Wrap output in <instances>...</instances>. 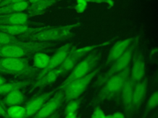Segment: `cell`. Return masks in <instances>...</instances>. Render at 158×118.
Here are the masks:
<instances>
[{"label": "cell", "mask_w": 158, "mask_h": 118, "mask_svg": "<svg viewBox=\"0 0 158 118\" xmlns=\"http://www.w3.org/2000/svg\"><path fill=\"white\" fill-rule=\"evenodd\" d=\"M40 69L30 65L25 58L0 57V75H11L32 79L36 77Z\"/></svg>", "instance_id": "obj_1"}, {"label": "cell", "mask_w": 158, "mask_h": 118, "mask_svg": "<svg viewBox=\"0 0 158 118\" xmlns=\"http://www.w3.org/2000/svg\"><path fill=\"white\" fill-rule=\"evenodd\" d=\"M112 118H125V116L121 112H115L112 114Z\"/></svg>", "instance_id": "obj_33"}, {"label": "cell", "mask_w": 158, "mask_h": 118, "mask_svg": "<svg viewBox=\"0 0 158 118\" xmlns=\"http://www.w3.org/2000/svg\"><path fill=\"white\" fill-rule=\"evenodd\" d=\"M30 3L28 1L9 3L0 7V15L11 13L22 12L27 10Z\"/></svg>", "instance_id": "obj_22"}, {"label": "cell", "mask_w": 158, "mask_h": 118, "mask_svg": "<svg viewBox=\"0 0 158 118\" xmlns=\"http://www.w3.org/2000/svg\"><path fill=\"white\" fill-rule=\"evenodd\" d=\"M141 37V34H137L135 36L134 40L130 45L127 50L117 60H115L110 66V69L104 74H101L94 84L95 87H100L111 76L122 71L130 65L132 59V56L135 50Z\"/></svg>", "instance_id": "obj_4"}, {"label": "cell", "mask_w": 158, "mask_h": 118, "mask_svg": "<svg viewBox=\"0 0 158 118\" xmlns=\"http://www.w3.org/2000/svg\"><path fill=\"white\" fill-rule=\"evenodd\" d=\"M98 49L92 51L84 59L79 61L73 68L72 72L67 79L57 89H63L70 82L82 77L94 70V68L98 65L102 56V52Z\"/></svg>", "instance_id": "obj_5"}, {"label": "cell", "mask_w": 158, "mask_h": 118, "mask_svg": "<svg viewBox=\"0 0 158 118\" xmlns=\"http://www.w3.org/2000/svg\"><path fill=\"white\" fill-rule=\"evenodd\" d=\"M50 57L48 55L42 52L35 53L33 57V66L38 69L46 68L49 64Z\"/></svg>", "instance_id": "obj_23"}, {"label": "cell", "mask_w": 158, "mask_h": 118, "mask_svg": "<svg viewBox=\"0 0 158 118\" xmlns=\"http://www.w3.org/2000/svg\"><path fill=\"white\" fill-rule=\"evenodd\" d=\"M81 98H77L75 100H70L68 102L64 109V114L77 112V111L80 107L81 102Z\"/></svg>", "instance_id": "obj_26"}, {"label": "cell", "mask_w": 158, "mask_h": 118, "mask_svg": "<svg viewBox=\"0 0 158 118\" xmlns=\"http://www.w3.org/2000/svg\"><path fill=\"white\" fill-rule=\"evenodd\" d=\"M52 42L21 41L6 45L0 46V57L25 58L54 46Z\"/></svg>", "instance_id": "obj_3"}, {"label": "cell", "mask_w": 158, "mask_h": 118, "mask_svg": "<svg viewBox=\"0 0 158 118\" xmlns=\"http://www.w3.org/2000/svg\"><path fill=\"white\" fill-rule=\"evenodd\" d=\"M29 15L27 13L17 12L0 15V25H28Z\"/></svg>", "instance_id": "obj_17"}, {"label": "cell", "mask_w": 158, "mask_h": 118, "mask_svg": "<svg viewBox=\"0 0 158 118\" xmlns=\"http://www.w3.org/2000/svg\"><path fill=\"white\" fill-rule=\"evenodd\" d=\"M60 76V71L58 68L52 69L47 72L44 76L33 82L32 89L36 87L43 88L54 82L57 77Z\"/></svg>", "instance_id": "obj_19"}, {"label": "cell", "mask_w": 158, "mask_h": 118, "mask_svg": "<svg viewBox=\"0 0 158 118\" xmlns=\"http://www.w3.org/2000/svg\"><path fill=\"white\" fill-rule=\"evenodd\" d=\"M75 1H76V4L74 6V9L78 14L83 13L87 7L88 2L85 0H75Z\"/></svg>", "instance_id": "obj_28"}, {"label": "cell", "mask_w": 158, "mask_h": 118, "mask_svg": "<svg viewBox=\"0 0 158 118\" xmlns=\"http://www.w3.org/2000/svg\"><path fill=\"white\" fill-rule=\"evenodd\" d=\"M59 117H60V114H59V112L56 111L53 114H52L51 116L48 117V118H59Z\"/></svg>", "instance_id": "obj_35"}, {"label": "cell", "mask_w": 158, "mask_h": 118, "mask_svg": "<svg viewBox=\"0 0 158 118\" xmlns=\"http://www.w3.org/2000/svg\"><path fill=\"white\" fill-rule=\"evenodd\" d=\"M98 4H101V3H105L108 5V8H111L114 6V0H98L97 2Z\"/></svg>", "instance_id": "obj_31"}, {"label": "cell", "mask_w": 158, "mask_h": 118, "mask_svg": "<svg viewBox=\"0 0 158 118\" xmlns=\"http://www.w3.org/2000/svg\"><path fill=\"white\" fill-rule=\"evenodd\" d=\"M41 1V0H28V2L30 4H32V3H34V2H36L37 1Z\"/></svg>", "instance_id": "obj_38"}, {"label": "cell", "mask_w": 158, "mask_h": 118, "mask_svg": "<svg viewBox=\"0 0 158 118\" xmlns=\"http://www.w3.org/2000/svg\"><path fill=\"white\" fill-rule=\"evenodd\" d=\"M131 60L133 65L129 78L135 84L144 77L145 61L142 53L138 50L134 51Z\"/></svg>", "instance_id": "obj_12"}, {"label": "cell", "mask_w": 158, "mask_h": 118, "mask_svg": "<svg viewBox=\"0 0 158 118\" xmlns=\"http://www.w3.org/2000/svg\"><path fill=\"white\" fill-rule=\"evenodd\" d=\"M0 116H2L4 118H8L6 109H5L4 105L1 103H0Z\"/></svg>", "instance_id": "obj_32"}, {"label": "cell", "mask_w": 158, "mask_h": 118, "mask_svg": "<svg viewBox=\"0 0 158 118\" xmlns=\"http://www.w3.org/2000/svg\"><path fill=\"white\" fill-rule=\"evenodd\" d=\"M80 25V22L62 26H50L48 28L29 36L27 38L33 41L51 42L69 38L72 36L73 28Z\"/></svg>", "instance_id": "obj_6"}, {"label": "cell", "mask_w": 158, "mask_h": 118, "mask_svg": "<svg viewBox=\"0 0 158 118\" xmlns=\"http://www.w3.org/2000/svg\"><path fill=\"white\" fill-rule=\"evenodd\" d=\"M51 26L33 28L26 25H0V31L12 36H20L22 38H27L29 36L49 28Z\"/></svg>", "instance_id": "obj_11"}, {"label": "cell", "mask_w": 158, "mask_h": 118, "mask_svg": "<svg viewBox=\"0 0 158 118\" xmlns=\"http://www.w3.org/2000/svg\"><path fill=\"white\" fill-rule=\"evenodd\" d=\"M7 81L6 80V79L5 77H4L3 76L0 75V85L5 84Z\"/></svg>", "instance_id": "obj_36"}, {"label": "cell", "mask_w": 158, "mask_h": 118, "mask_svg": "<svg viewBox=\"0 0 158 118\" xmlns=\"http://www.w3.org/2000/svg\"><path fill=\"white\" fill-rule=\"evenodd\" d=\"M64 102L63 90L57 89L54 94L49 99L33 116V118H48L53 114Z\"/></svg>", "instance_id": "obj_9"}, {"label": "cell", "mask_w": 158, "mask_h": 118, "mask_svg": "<svg viewBox=\"0 0 158 118\" xmlns=\"http://www.w3.org/2000/svg\"><path fill=\"white\" fill-rule=\"evenodd\" d=\"M101 68V66L98 67L88 74L70 82L62 89L64 92V101L69 102L70 100L78 98L85 91L89 84L99 73Z\"/></svg>", "instance_id": "obj_7"}, {"label": "cell", "mask_w": 158, "mask_h": 118, "mask_svg": "<svg viewBox=\"0 0 158 118\" xmlns=\"http://www.w3.org/2000/svg\"><path fill=\"white\" fill-rule=\"evenodd\" d=\"M110 41H104L99 44L85 46L79 49H74L67 57L64 62L57 68L60 71V75H65L80 61L87 53L110 44Z\"/></svg>", "instance_id": "obj_8"}, {"label": "cell", "mask_w": 158, "mask_h": 118, "mask_svg": "<svg viewBox=\"0 0 158 118\" xmlns=\"http://www.w3.org/2000/svg\"><path fill=\"white\" fill-rule=\"evenodd\" d=\"M60 0H41L30 4L27 11L30 17L42 15L48 9L56 4Z\"/></svg>", "instance_id": "obj_18"}, {"label": "cell", "mask_w": 158, "mask_h": 118, "mask_svg": "<svg viewBox=\"0 0 158 118\" xmlns=\"http://www.w3.org/2000/svg\"><path fill=\"white\" fill-rule=\"evenodd\" d=\"M134 37H131L124 40L117 41L110 49L107 57L105 65H109L112 63L115 60L119 58L128 48L130 45L134 40Z\"/></svg>", "instance_id": "obj_16"}, {"label": "cell", "mask_w": 158, "mask_h": 118, "mask_svg": "<svg viewBox=\"0 0 158 118\" xmlns=\"http://www.w3.org/2000/svg\"><path fill=\"white\" fill-rule=\"evenodd\" d=\"M76 118H80V117H77Z\"/></svg>", "instance_id": "obj_40"}, {"label": "cell", "mask_w": 158, "mask_h": 118, "mask_svg": "<svg viewBox=\"0 0 158 118\" xmlns=\"http://www.w3.org/2000/svg\"><path fill=\"white\" fill-rule=\"evenodd\" d=\"M77 117V113L74 112V113L65 114V116L64 118H76Z\"/></svg>", "instance_id": "obj_34"}, {"label": "cell", "mask_w": 158, "mask_h": 118, "mask_svg": "<svg viewBox=\"0 0 158 118\" xmlns=\"http://www.w3.org/2000/svg\"><path fill=\"white\" fill-rule=\"evenodd\" d=\"M104 111L101 108L99 105H96L91 116V118H103L105 116Z\"/></svg>", "instance_id": "obj_29"}, {"label": "cell", "mask_w": 158, "mask_h": 118, "mask_svg": "<svg viewBox=\"0 0 158 118\" xmlns=\"http://www.w3.org/2000/svg\"><path fill=\"white\" fill-rule=\"evenodd\" d=\"M57 90L55 89L50 92H44L31 98L24 106L26 110V118L33 116L49 98L54 94Z\"/></svg>", "instance_id": "obj_13"}, {"label": "cell", "mask_w": 158, "mask_h": 118, "mask_svg": "<svg viewBox=\"0 0 158 118\" xmlns=\"http://www.w3.org/2000/svg\"><path fill=\"white\" fill-rule=\"evenodd\" d=\"M135 84L128 77L125 82L121 92V100L127 118H131L132 111V98L133 91Z\"/></svg>", "instance_id": "obj_15"}, {"label": "cell", "mask_w": 158, "mask_h": 118, "mask_svg": "<svg viewBox=\"0 0 158 118\" xmlns=\"http://www.w3.org/2000/svg\"><path fill=\"white\" fill-rule=\"evenodd\" d=\"M25 101V96L20 89L14 90L6 95L3 99V104L7 106L20 105Z\"/></svg>", "instance_id": "obj_21"}, {"label": "cell", "mask_w": 158, "mask_h": 118, "mask_svg": "<svg viewBox=\"0 0 158 118\" xmlns=\"http://www.w3.org/2000/svg\"><path fill=\"white\" fill-rule=\"evenodd\" d=\"M33 82V79H27L19 81H10L6 82L5 84L0 85V95H5L9 92L16 90L25 88Z\"/></svg>", "instance_id": "obj_20"}, {"label": "cell", "mask_w": 158, "mask_h": 118, "mask_svg": "<svg viewBox=\"0 0 158 118\" xmlns=\"http://www.w3.org/2000/svg\"><path fill=\"white\" fill-rule=\"evenodd\" d=\"M28 0H2L0 2V7H2L4 5H6L9 3H13V2H24V1H28Z\"/></svg>", "instance_id": "obj_30"}, {"label": "cell", "mask_w": 158, "mask_h": 118, "mask_svg": "<svg viewBox=\"0 0 158 118\" xmlns=\"http://www.w3.org/2000/svg\"><path fill=\"white\" fill-rule=\"evenodd\" d=\"M87 2H94V3H97L98 0H85Z\"/></svg>", "instance_id": "obj_37"}, {"label": "cell", "mask_w": 158, "mask_h": 118, "mask_svg": "<svg viewBox=\"0 0 158 118\" xmlns=\"http://www.w3.org/2000/svg\"><path fill=\"white\" fill-rule=\"evenodd\" d=\"M8 118H26V110L24 106L15 105L6 109Z\"/></svg>", "instance_id": "obj_24"}, {"label": "cell", "mask_w": 158, "mask_h": 118, "mask_svg": "<svg viewBox=\"0 0 158 118\" xmlns=\"http://www.w3.org/2000/svg\"><path fill=\"white\" fill-rule=\"evenodd\" d=\"M158 104V92L155 91L153 92L150 97L149 98L147 103L145 107L144 111V115L143 118H144L148 116V114L153 109L156 108Z\"/></svg>", "instance_id": "obj_25"}, {"label": "cell", "mask_w": 158, "mask_h": 118, "mask_svg": "<svg viewBox=\"0 0 158 118\" xmlns=\"http://www.w3.org/2000/svg\"><path fill=\"white\" fill-rule=\"evenodd\" d=\"M103 118H112V114L105 115V116Z\"/></svg>", "instance_id": "obj_39"}, {"label": "cell", "mask_w": 158, "mask_h": 118, "mask_svg": "<svg viewBox=\"0 0 158 118\" xmlns=\"http://www.w3.org/2000/svg\"><path fill=\"white\" fill-rule=\"evenodd\" d=\"M148 85V79L144 77L134 85L132 98L133 113L137 112L140 108L146 95Z\"/></svg>", "instance_id": "obj_14"}, {"label": "cell", "mask_w": 158, "mask_h": 118, "mask_svg": "<svg viewBox=\"0 0 158 118\" xmlns=\"http://www.w3.org/2000/svg\"><path fill=\"white\" fill-rule=\"evenodd\" d=\"M0 102H1V101H0Z\"/></svg>", "instance_id": "obj_42"}, {"label": "cell", "mask_w": 158, "mask_h": 118, "mask_svg": "<svg viewBox=\"0 0 158 118\" xmlns=\"http://www.w3.org/2000/svg\"><path fill=\"white\" fill-rule=\"evenodd\" d=\"M2 1V0H0V2H1Z\"/></svg>", "instance_id": "obj_41"}, {"label": "cell", "mask_w": 158, "mask_h": 118, "mask_svg": "<svg viewBox=\"0 0 158 118\" xmlns=\"http://www.w3.org/2000/svg\"><path fill=\"white\" fill-rule=\"evenodd\" d=\"M18 41H19V40L15 36L0 31V46L15 43Z\"/></svg>", "instance_id": "obj_27"}, {"label": "cell", "mask_w": 158, "mask_h": 118, "mask_svg": "<svg viewBox=\"0 0 158 118\" xmlns=\"http://www.w3.org/2000/svg\"><path fill=\"white\" fill-rule=\"evenodd\" d=\"M130 66L110 77L102 85V87L90 103L91 106L98 105L101 102L115 98L120 95L122 87L130 77Z\"/></svg>", "instance_id": "obj_2"}, {"label": "cell", "mask_w": 158, "mask_h": 118, "mask_svg": "<svg viewBox=\"0 0 158 118\" xmlns=\"http://www.w3.org/2000/svg\"><path fill=\"white\" fill-rule=\"evenodd\" d=\"M76 47L72 45L71 43L66 44L59 47L55 53L50 57V60L48 66L46 68L41 69V71H40L36 77V79H40L47 72L57 68L64 62L69 54Z\"/></svg>", "instance_id": "obj_10"}]
</instances>
